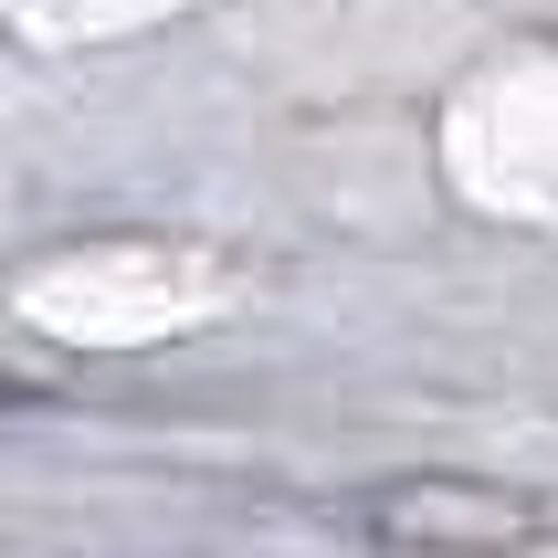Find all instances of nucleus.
<instances>
[{
	"label": "nucleus",
	"instance_id": "obj_1",
	"mask_svg": "<svg viewBox=\"0 0 558 558\" xmlns=\"http://www.w3.org/2000/svg\"><path fill=\"white\" fill-rule=\"evenodd\" d=\"M359 527L390 548H506V537H537V506L496 496L474 474H401L390 496L359 506Z\"/></svg>",
	"mask_w": 558,
	"mask_h": 558
}]
</instances>
